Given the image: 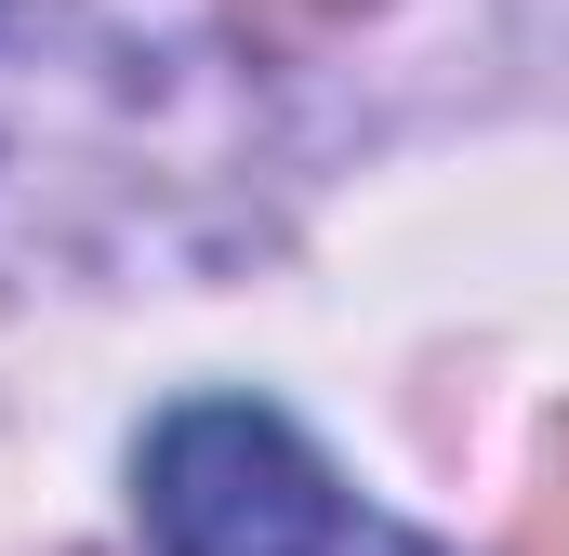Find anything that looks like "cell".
Segmentation results:
<instances>
[{
  "instance_id": "obj_1",
  "label": "cell",
  "mask_w": 569,
  "mask_h": 556,
  "mask_svg": "<svg viewBox=\"0 0 569 556\" xmlns=\"http://www.w3.org/2000/svg\"><path fill=\"white\" fill-rule=\"evenodd\" d=\"M146 490V544L159 556H345L358 504L331 490V464L291 437L266 398H186L159 411L133 464Z\"/></svg>"
},
{
  "instance_id": "obj_3",
  "label": "cell",
  "mask_w": 569,
  "mask_h": 556,
  "mask_svg": "<svg viewBox=\"0 0 569 556\" xmlns=\"http://www.w3.org/2000/svg\"><path fill=\"white\" fill-rule=\"evenodd\" d=\"M371 0H239V27H266V40H331V27H358Z\"/></svg>"
},
{
  "instance_id": "obj_2",
  "label": "cell",
  "mask_w": 569,
  "mask_h": 556,
  "mask_svg": "<svg viewBox=\"0 0 569 556\" xmlns=\"http://www.w3.org/2000/svg\"><path fill=\"white\" fill-rule=\"evenodd\" d=\"M503 556H569V424H543V464H530V504H517Z\"/></svg>"
},
{
  "instance_id": "obj_4",
  "label": "cell",
  "mask_w": 569,
  "mask_h": 556,
  "mask_svg": "<svg viewBox=\"0 0 569 556\" xmlns=\"http://www.w3.org/2000/svg\"><path fill=\"white\" fill-rule=\"evenodd\" d=\"M345 556H425V544H411V530H385V517H358V530H345Z\"/></svg>"
}]
</instances>
